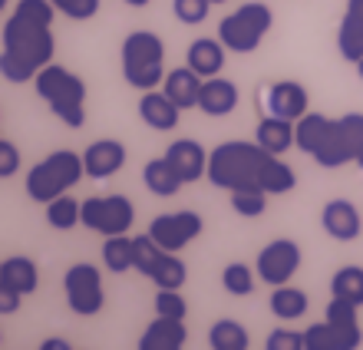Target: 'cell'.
I'll return each instance as SVG.
<instances>
[{
	"label": "cell",
	"instance_id": "6da1fadb",
	"mask_svg": "<svg viewBox=\"0 0 363 350\" xmlns=\"http://www.w3.org/2000/svg\"><path fill=\"white\" fill-rule=\"evenodd\" d=\"M60 10L50 0H17V10L4 20L0 37V70L10 83H30L43 67L53 63L57 40H53V17Z\"/></svg>",
	"mask_w": 363,
	"mask_h": 350
},
{
	"label": "cell",
	"instance_id": "7a4b0ae2",
	"mask_svg": "<svg viewBox=\"0 0 363 350\" xmlns=\"http://www.w3.org/2000/svg\"><path fill=\"white\" fill-rule=\"evenodd\" d=\"M208 182L215 189H261L268 195H284L297 185L294 169L261 142L231 139L208 155Z\"/></svg>",
	"mask_w": 363,
	"mask_h": 350
},
{
	"label": "cell",
	"instance_id": "3957f363",
	"mask_svg": "<svg viewBox=\"0 0 363 350\" xmlns=\"http://www.w3.org/2000/svg\"><path fill=\"white\" fill-rule=\"evenodd\" d=\"M33 86L60 123L69 126V129H83V123H86V83L73 70L50 63L37 73Z\"/></svg>",
	"mask_w": 363,
	"mask_h": 350
},
{
	"label": "cell",
	"instance_id": "277c9868",
	"mask_svg": "<svg viewBox=\"0 0 363 350\" xmlns=\"http://www.w3.org/2000/svg\"><path fill=\"white\" fill-rule=\"evenodd\" d=\"M123 76L139 93L165 83V43L159 33L133 30L123 40Z\"/></svg>",
	"mask_w": 363,
	"mask_h": 350
},
{
	"label": "cell",
	"instance_id": "5b68a950",
	"mask_svg": "<svg viewBox=\"0 0 363 350\" xmlns=\"http://www.w3.org/2000/svg\"><path fill=\"white\" fill-rule=\"evenodd\" d=\"M83 175H86L83 155H77L69 149H57L27 172V195L37 205H50L53 199L67 195Z\"/></svg>",
	"mask_w": 363,
	"mask_h": 350
},
{
	"label": "cell",
	"instance_id": "8992f818",
	"mask_svg": "<svg viewBox=\"0 0 363 350\" xmlns=\"http://www.w3.org/2000/svg\"><path fill=\"white\" fill-rule=\"evenodd\" d=\"M271 23H274V13H271L268 4H241L235 13L218 23V40L231 53H255L261 47V40L268 37Z\"/></svg>",
	"mask_w": 363,
	"mask_h": 350
},
{
	"label": "cell",
	"instance_id": "52a82bcc",
	"mask_svg": "<svg viewBox=\"0 0 363 350\" xmlns=\"http://www.w3.org/2000/svg\"><path fill=\"white\" fill-rule=\"evenodd\" d=\"M135 222V205L125 195H93L83 202V228L96 235H125Z\"/></svg>",
	"mask_w": 363,
	"mask_h": 350
},
{
	"label": "cell",
	"instance_id": "ba28073f",
	"mask_svg": "<svg viewBox=\"0 0 363 350\" xmlns=\"http://www.w3.org/2000/svg\"><path fill=\"white\" fill-rule=\"evenodd\" d=\"M63 291H67V304L69 311L79 314V317H93V314L103 311V275L99 268L89 265V261H77L69 265V271L63 275Z\"/></svg>",
	"mask_w": 363,
	"mask_h": 350
},
{
	"label": "cell",
	"instance_id": "9c48e42d",
	"mask_svg": "<svg viewBox=\"0 0 363 350\" xmlns=\"http://www.w3.org/2000/svg\"><path fill=\"white\" fill-rule=\"evenodd\" d=\"M301 261H304V258H301V245H297V241H291V238H274V241H268V245L258 251L255 268H258V278L264 284L281 288V284H287L297 275Z\"/></svg>",
	"mask_w": 363,
	"mask_h": 350
},
{
	"label": "cell",
	"instance_id": "30bf717a",
	"mask_svg": "<svg viewBox=\"0 0 363 350\" xmlns=\"http://www.w3.org/2000/svg\"><path fill=\"white\" fill-rule=\"evenodd\" d=\"M201 228H205V222H201L199 212L182 209V212H165V215L152 218L149 235L162 248H169V251H182V248L191 245L201 235Z\"/></svg>",
	"mask_w": 363,
	"mask_h": 350
},
{
	"label": "cell",
	"instance_id": "8fae6325",
	"mask_svg": "<svg viewBox=\"0 0 363 350\" xmlns=\"http://www.w3.org/2000/svg\"><path fill=\"white\" fill-rule=\"evenodd\" d=\"M125 159H129V152H125L123 142H116V139H96V142H89L86 152H83L86 175L96 182L116 175V172L125 165Z\"/></svg>",
	"mask_w": 363,
	"mask_h": 350
},
{
	"label": "cell",
	"instance_id": "7c38bea8",
	"mask_svg": "<svg viewBox=\"0 0 363 350\" xmlns=\"http://www.w3.org/2000/svg\"><path fill=\"white\" fill-rule=\"evenodd\" d=\"M179 116H182V106L175 103L165 89H145L143 99H139V119H143L149 129H155V133L175 129V126H179Z\"/></svg>",
	"mask_w": 363,
	"mask_h": 350
},
{
	"label": "cell",
	"instance_id": "4fadbf2b",
	"mask_svg": "<svg viewBox=\"0 0 363 350\" xmlns=\"http://www.w3.org/2000/svg\"><path fill=\"white\" fill-rule=\"evenodd\" d=\"M320 225H324V231L334 238V241H354L363 228V218L354 202L330 199L324 205V212H320Z\"/></svg>",
	"mask_w": 363,
	"mask_h": 350
},
{
	"label": "cell",
	"instance_id": "5bb4252c",
	"mask_svg": "<svg viewBox=\"0 0 363 350\" xmlns=\"http://www.w3.org/2000/svg\"><path fill=\"white\" fill-rule=\"evenodd\" d=\"M264 106H268L271 116H281V119L297 123V119L307 113V89L301 83H294V80L271 83L268 93H264Z\"/></svg>",
	"mask_w": 363,
	"mask_h": 350
},
{
	"label": "cell",
	"instance_id": "9a60e30c",
	"mask_svg": "<svg viewBox=\"0 0 363 350\" xmlns=\"http://www.w3.org/2000/svg\"><path fill=\"white\" fill-rule=\"evenodd\" d=\"M208 155L211 152L201 149V142L195 139H175L169 149H165V159L175 165L185 182H199L201 175H208Z\"/></svg>",
	"mask_w": 363,
	"mask_h": 350
},
{
	"label": "cell",
	"instance_id": "2e32d148",
	"mask_svg": "<svg viewBox=\"0 0 363 350\" xmlns=\"http://www.w3.org/2000/svg\"><path fill=\"white\" fill-rule=\"evenodd\" d=\"M337 50L347 63H360L363 57V0H347L344 20L337 27Z\"/></svg>",
	"mask_w": 363,
	"mask_h": 350
},
{
	"label": "cell",
	"instance_id": "e0dca14e",
	"mask_svg": "<svg viewBox=\"0 0 363 350\" xmlns=\"http://www.w3.org/2000/svg\"><path fill=\"white\" fill-rule=\"evenodd\" d=\"M185 341H189V327H185V321L155 314V321L145 327L143 341H139V350H182Z\"/></svg>",
	"mask_w": 363,
	"mask_h": 350
},
{
	"label": "cell",
	"instance_id": "ac0fdd59",
	"mask_svg": "<svg viewBox=\"0 0 363 350\" xmlns=\"http://www.w3.org/2000/svg\"><path fill=\"white\" fill-rule=\"evenodd\" d=\"M235 106H238V86L225 80V76H208L205 83H201V93H199V109L205 116H228L235 113Z\"/></svg>",
	"mask_w": 363,
	"mask_h": 350
},
{
	"label": "cell",
	"instance_id": "d6986e66",
	"mask_svg": "<svg viewBox=\"0 0 363 350\" xmlns=\"http://www.w3.org/2000/svg\"><path fill=\"white\" fill-rule=\"evenodd\" d=\"M324 314H327L324 321L337 331V337H340L344 350H357V347H360V344H363V331H360V321H357V304L344 301V297H330V304H327Z\"/></svg>",
	"mask_w": 363,
	"mask_h": 350
},
{
	"label": "cell",
	"instance_id": "ffe728a7",
	"mask_svg": "<svg viewBox=\"0 0 363 350\" xmlns=\"http://www.w3.org/2000/svg\"><path fill=\"white\" fill-rule=\"evenodd\" d=\"M201 83H205V80H201V76L195 73L189 63H185V67H175V70H169V73H165L162 89L172 96L182 109H199Z\"/></svg>",
	"mask_w": 363,
	"mask_h": 350
},
{
	"label": "cell",
	"instance_id": "44dd1931",
	"mask_svg": "<svg viewBox=\"0 0 363 350\" xmlns=\"http://www.w3.org/2000/svg\"><path fill=\"white\" fill-rule=\"evenodd\" d=\"M225 43L221 40H211V37H201V40H191L189 47V67L208 80V76H218L221 67H225Z\"/></svg>",
	"mask_w": 363,
	"mask_h": 350
},
{
	"label": "cell",
	"instance_id": "7402d4cb",
	"mask_svg": "<svg viewBox=\"0 0 363 350\" xmlns=\"http://www.w3.org/2000/svg\"><path fill=\"white\" fill-rule=\"evenodd\" d=\"M143 182H145V189L152 192V195H159V199H172V195H179L182 185H185V179L175 172V165L165 159V155L162 159L145 162Z\"/></svg>",
	"mask_w": 363,
	"mask_h": 350
},
{
	"label": "cell",
	"instance_id": "603a6c76",
	"mask_svg": "<svg viewBox=\"0 0 363 350\" xmlns=\"http://www.w3.org/2000/svg\"><path fill=\"white\" fill-rule=\"evenodd\" d=\"M0 284H4V288H13V291H20L23 297H27V294L37 291L40 271H37V265H33L30 258L13 255V258H7V261L0 265Z\"/></svg>",
	"mask_w": 363,
	"mask_h": 350
},
{
	"label": "cell",
	"instance_id": "cb8c5ba5",
	"mask_svg": "<svg viewBox=\"0 0 363 350\" xmlns=\"http://www.w3.org/2000/svg\"><path fill=\"white\" fill-rule=\"evenodd\" d=\"M258 142L264 146L268 152H274V155H284L291 146L297 142V133H294V123L291 119H281V116H264L258 123Z\"/></svg>",
	"mask_w": 363,
	"mask_h": 350
},
{
	"label": "cell",
	"instance_id": "d4e9b609",
	"mask_svg": "<svg viewBox=\"0 0 363 350\" xmlns=\"http://www.w3.org/2000/svg\"><path fill=\"white\" fill-rule=\"evenodd\" d=\"M103 261L113 275L135 271V238L129 235H109L103 245Z\"/></svg>",
	"mask_w": 363,
	"mask_h": 350
},
{
	"label": "cell",
	"instance_id": "484cf974",
	"mask_svg": "<svg viewBox=\"0 0 363 350\" xmlns=\"http://www.w3.org/2000/svg\"><path fill=\"white\" fill-rule=\"evenodd\" d=\"M330 123L334 119H327V116H320V113H304L301 119L294 123V133H297V149L304 152V155H314L317 152V146L324 142V136H327V129H330Z\"/></svg>",
	"mask_w": 363,
	"mask_h": 350
},
{
	"label": "cell",
	"instance_id": "4316f807",
	"mask_svg": "<svg viewBox=\"0 0 363 350\" xmlns=\"http://www.w3.org/2000/svg\"><path fill=\"white\" fill-rule=\"evenodd\" d=\"M307 304L311 301H307V294L301 291V288H287V284H281V288L271 291V314L281 317V321H297V317H304Z\"/></svg>",
	"mask_w": 363,
	"mask_h": 350
},
{
	"label": "cell",
	"instance_id": "83f0119b",
	"mask_svg": "<svg viewBox=\"0 0 363 350\" xmlns=\"http://www.w3.org/2000/svg\"><path fill=\"white\" fill-rule=\"evenodd\" d=\"M208 344L211 350H248L251 337L245 331V324L225 317V321H215L208 327Z\"/></svg>",
	"mask_w": 363,
	"mask_h": 350
},
{
	"label": "cell",
	"instance_id": "f1b7e54d",
	"mask_svg": "<svg viewBox=\"0 0 363 350\" xmlns=\"http://www.w3.org/2000/svg\"><path fill=\"white\" fill-rule=\"evenodd\" d=\"M47 222H50V228H57V231H69V228L83 225V202L69 199V192L60 195V199H53L47 205Z\"/></svg>",
	"mask_w": 363,
	"mask_h": 350
},
{
	"label": "cell",
	"instance_id": "f546056e",
	"mask_svg": "<svg viewBox=\"0 0 363 350\" xmlns=\"http://www.w3.org/2000/svg\"><path fill=\"white\" fill-rule=\"evenodd\" d=\"M330 297H344V301L363 307V268L347 265L330 278Z\"/></svg>",
	"mask_w": 363,
	"mask_h": 350
},
{
	"label": "cell",
	"instance_id": "4dcf8cb0",
	"mask_svg": "<svg viewBox=\"0 0 363 350\" xmlns=\"http://www.w3.org/2000/svg\"><path fill=\"white\" fill-rule=\"evenodd\" d=\"M231 209L241 218H261L268 209V192L261 189H235L231 192Z\"/></svg>",
	"mask_w": 363,
	"mask_h": 350
},
{
	"label": "cell",
	"instance_id": "1f68e13d",
	"mask_svg": "<svg viewBox=\"0 0 363 350\" xmlns=\"http://www.w3.org/2000/svg\"><path fill=\"white\" fill-rule=\"evenodd\" d=\"M221 284H225V291L235 294V297H248L255 291V275H251V268L245 261H231L225 271H221Z\"/></svg>",
	"mask_w": 363,
	"mask_h": 350
},
{
	"label": "cell",
	"instance_id": "d6a6232c",
	"mask_svg": "<svg viewBox=\"0 0 363 350\" xmlns=\"http://www.w3.org/2000/svg\"><path fill=\"white\" fill-rule=\"evenodd\" d=\"M155 314L185 321V314H189V301L182 297L179 288H159V294H155Z\"/></svg>",
	"mask_w": 363,
	"mask_h": 350
},
{
	"label": "cell",
	"instance_id": "836d02e7",
	"mask_svg": "<svg viewBox=\"0 0 363 350\" xmlns=\"http://www.w3.org/2000/svg\"><path fill=\"white\" fill-rule=\"evenodd\" d=\"M304 344H307V350H344V344H340L337 331L327 321L314 324V327H307V331H304Z\"/></svg>",
	"mask_w": 363,
	"mask_h": 350
},
{
	"label": "cell",
	"instance_id": "e575fe53",
	"mask_svg": "<svg viewBox=\"0 0 363 350\" xmlns=\"http://www.w3.org/2000/svg\"><path fill=\"white\" fill-rule=\"evenodd\" d=\"M211 10V0H172V13L179 23H185V27H195V23H201V20L208 17Z\"/></svg>",
	"mask_w": 363,
	"mask_h": 350
},
{
	"label": "cell",
	"instance_id": "d590c367",
	"mask_svg": "<svg viewBox=\"0 0 363 350\" xmlns=\"http://www.w3.org/2000/svg\"><path fill=\"white\" fill-rule=\"evenodd\" d=\"M69 20H93L99 13V0H50Z\"/></svg>",
	"mask_w": 363,
	"mask_h": 350
},
{
	"label": "cell",
	"instance_id": "8d00e7d4",
	"mask_svg": "<svg viewBox=\"0 0 363 350\" xmlns=\"http://www.w3.org/2000/svg\"><path fill=\"white\" fill-rule=\"evenodd\" d=\"M264 347L268 350H307V344H304V334H297V331H271Z\"/></svg>",
	"mask_w": 363,
	"mask_h": 350
},
{
	"label": "cell",
	"instance_id": "74e56055",
	"mask_svg": "<svg viewBox=\"0 0 363 350\" xmlns=\"http://www.w3.org/2000/svg\"><path fill=\"white\" fill-rule=\"evenodd\" d=\"M17 169H20V149L10 139H0V179L17 175Z\"/></svg>",
	"mask_w": 363,
	"mask_h": 350
},
{
	"label": "cell",
	"instance_id": "f35d334b",
	"mask_svg": "<svg viewBox=\"0 0 363 350\" xmlns=\"http://www.w3.org/2000/svg\"><path fill=\"white\" fill-rule=\"evenodd\" d=\"M20 301H23V294L13 291V288H4V284H0V314H4V317H7V314H17Z\"/></svg>",
	"mask_w": 363,
	"mask_h": 350
},
{
	"label": "cell",
	"instance_id": "ab89813d",
	"mask_svg": "<svg viewBox=\"0 0 363 350\" xmlns=\"http://www.w3.org/2000/svg\"><path fill=\"white\" fill-rule=\"evenodd\" d=\"M40 350H69V341H63V337H50V341L40 344Z\"/></svg>",
	"mask_w": 363,
	"mask_h": 350
},
{
	"label": "cell",
	"instance_id": "60d3db41",
	"mask_svg": "<svg viewBox=\"0 0 363 350\" xmlns=\"http://www.w3.org/2000/svg\"><path fill=\"white\" fill-rule=\"evenodd\" d=\"M123 4H129V7H149V0H123Z\"/></svg>",
	"mask_w": 363,
	"mask_h": 350
},
{
	"label": "cell",
	"instance_id": "b9f144b4",
	"mask_svg": "<svg viewBox=\"0 0 363 350\" xmlns=\"http://www.w3.org/2000/svg\"><path fill=\"white\" fill-rule=\"evenodd\" d=\"M354 67H357V76L363 80V57H360V63H354Z\"/></svg>",
	"mask_w": 363,
	"mask_h": 350
},
{
	"label": "cell",
	"instance_id": "7bdbcfd3",
	"mask_svg": "<svg viewBox=\"0 0 363 350\" xmlns=\"http://www.w3.org/2000/svg\"><path fill=\"white\" fill-rule=\"evenodd\" d=\"M357 165H360V169H363V149H360V155H357Z\"/></svg>",
	"mask_w": 363,
	"mask_h": 350
},
{
	"label": "cell",
	"instance_id": "ee69618b",
	"mask_svg": "<svg viewBox=\"0 0 363 350\" xmlns=\"http://www.w3.org/2000/svg\"><path fill=\"white\" fill-rule=\"evenodd\" d=\"M7 4H10V0H0V7H7Z\"/></svg>",
	"mask_w": 363,
	"mask_h": 350
},
{
	"label": "cell",
	"instance_id": "f6af8a7d",
	"mask_svg": "<svg viewBox=\"0 0 363 350\" xmlns=\"http://www.w3.org/2000/svg\"><path fill=\"white\" fill-rule=\"evenodd\" d=\"M211 4H225V0H211Z\"/></svg>",
	"mask_w": 363,
	"mask_h": 350
}]
</instances>
